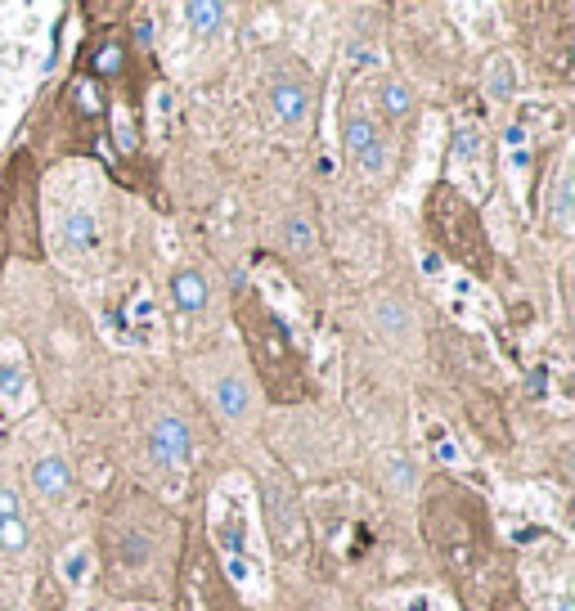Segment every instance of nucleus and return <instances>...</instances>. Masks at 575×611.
<instances>
[{
	"label": "nucleus",
	"mask_w": 575,
	"mask_h": 611,
	"mask_svg": "<svg viewBox=\"0 0 575 611\" xmlns=\"http://www.w3.org/2000/svg\"><path fill=\"white\" fill-rule=\"evenodd\" d=\"M32 490L45 499H64L72 490V463L64 454H45L32 463Z\"/></svg>",
	"instance_id": "1a4fd4ad"
},
{
	"label": "nucleus",
	"mask_w": 575,
	"mask_h": 611,
	"mask_svg": "<svg viewBox=\"0 0 575 611\" xmlns=\"http://www.w3.org/2000/svg\"><path fill=\"white\" fill-rule=\"evenodd\" d=\"M377 319H382V328H387V333H405V328H409V310L396 297H382L377 302Z\"/></svg>",
	"instance_id": "aec40b11"
},
{
	"label": "nucleus",
	"mask_w": 575,
	"mask_h": 611,
	"mask_svg": "<svg viewBox=\"0 0 575 611\" xmlns=\"http://www.w3.org/2000/svg\"><path fill=\"white\" fill-rule=\"evenodd\" d=\"M122 68H126L122 41H104L100 50H94V72H100V77H122Z\"/></svg>",
	"instance_id": "6ab92c4d"
},
{
	"label": "nucleus",
	"mask_w": 575,
	"mask_h": 611,
	"mask_svg": "<svg viewBox=\"0 0 575 611\" xmlns=\"http://www.w3.org/2000/svg\"><path fill=\"white\" fill-rule=\"evenodd\" d=\"M283 244L293 248V252H311V248H315V225H311L306 216H288V225H283Z\"/></svg>",
	"instance_id": "a211bd4d"
},
{
	"label": "nucleus",
	"mask_w": 575,
	"mask_h": 611,
	"mask_svg": "<svg viewBox=\"0 0 575 611\" xmlns=\"http://www.w3.org/2000/svg\"><path fill=\"white\" fill-rule=\"evenodd\" d=\"M234 310H238V328H244V342H248V355H252V369H257L266 396L274 405L306 400L311 383H306V364H302L293 333H288L283 319L257 293H248L244 279H234Z\"/></svg>",
	"instance_id": "f257e3e1"
},
{
	"label": "nucleus",
	"mask_w": 575,
	"mask_h": 611,
	"mask_svg": "<svg viewBox=\"0 0 575 611\" xmlns=\"http://www.w3.org/2000/svg\"><path fill=\"white\" fill-rule=\"evenodd\" d=\"M171 302H176V310H184V315L203 310V306H207V284H203V274H199V270H176V274H171Z\"/></svg>",
	"instance_id": "9b49d317"
},
{
	"label": "nucleus",
	"mask_w": 575,
	"mask_h": 611,
	"mask_svg": "<svg viewBox=\"0 0 575 611\" xmlns=\"http://www.w3.org/2000/svg\"><path fill=\"white\" fill-rule=\"evenodd\" d=\"M377 104H382V117H387V122L396 126V122L409 117L414 95H409V86H405V81H382V86H377Z\"/></svg>",
	"instance_id": "ddd939ff"
},
{
	"label": "nucleus",
	"mask_w": 575,
	"mask_h": 611,
	"mask_svg": "<svg viewBox=\"0 0 575 611\" xmlns=\"http://www.w3.org/2000/svg\"><path fill=\"white\" fill-rule=\"evenodd\" d=\"M104 548L117 572H144L158 557V531L149 522H139V517L117 512L113 522H104Z\"/></svg>",
	"instance_id": "20e7f679"
},
{
	"label": "nucleus",
	"mask_w": 575,
	"mask_h": 611,
	"mask_svg": "<svg viewBox=\"0 0 575 611\" xmlns=\"http://www.w3.org/2000/svg\"><path fill=\"white\" fill-rule=\"evenodd\" d=\"M553 611H571V598H557V602H553Z\"/></svg>",
	"instance_id": "a878e982"
},
{
	"label": "nucleus",
	"mask_w": 575,
	"mask_h": 611,
	"mask_svg": "<svg viewBox=\"0 0 575 611\" xmlns=\"http://www.w3.org/2000/svg\"><path fill=\"white\" fill-rule=\"evenodd\" d=\"M117 145H122V149H126V154H131V149H135V131H131V122H126V117H122V113H117Z\"/></svg>",
	"instance_id": "b1692460"
},
{
	"label": "nucleus",
	"mask_w": 575,
	"mask_h": 611,
	"mask_svg": "<svg viewBox=\"0 0 575 611\" xmlns=\"http://www.w3.org/2000/svg\"><path fill=\"white\" fill-rule=\"evenodd\" d=\"M261 508H266V522H270V540L279 553L297 557L306 548V522H302V508H297V495L293 486L283 482H266L261 490Z\"/></svg>",
	"instance_id": "39448f33"
},
{
	"label": "nucleus",
	"mask_w": 575,
	"mask_h": 611,
	"mask_svg": "<svg viewBox=\"0 0 575 611\" xmlns=\"http://www.w3.org/2000/svg\"><path fill=\"white\" fill-rule=\"evenodd\" d=\"M225 589H221V567L212 562L207 544L199 535H189L184 562L176 572V611H221L225 607Z\"/></svg>",
	"instance_id": "7ed1b4c3"
},
{
	"label": "nucleus",
	"mask_w": 575,
	"mask_h": 611,
	"mask_svg": "<svg viewBox=\"0 0 575 611\" xmlns=\"http://www.w3.org/2000/svg\"><path fill=\"white\" fill-rule=\"evenodd\" d=\"M144 450H149V459L158 463V467H184L189 463V450H194V437H189V422L184 418H176V414H162V418H154V428H149V437H144Z\"/></svg>",
	"instance_id": "0eeeda50"
},
{
	"label": "nucleus",
	"mask_w": 575,
	"mask_h": 611,
	"mask_svg": "<svg viewBox=\"0 0 575 611\" xmlns=\"http://www.w3.org/2000/svg\"><path fill=\"white\" fill-rule=\"evenodd\" d=\"M184 19L199 36H216L221 23H225V5H207V0H189L184 5Z\"/></svg>",
	"instance_id": "4468645a"
},
{
	"label": "nucleus",
	"mask_w": 575,
	"mask_h": 611,
	"mask_svg": "<svg viewBox=\"0 0 575 611\" xmlns=\"http://www.w3.org/2000/svg\"><path fill=\"white\" fill-rule=\"evenodd\" d=\"M0 396H5V400L23 396V369L19 364H0Z\"/></svg>",
	"instance_id": "4be33fe9"
},
{
	"label": "nucleus",
	"mask_w": 575,
	"mask_h": 611,
	"mask_svg": "<svg viewBox=\"0 0 575 611\" xmlns=\"http://www.w3.org/2000/svg\"><path fill=\"white\" fill-rule=\"evenodd\" d=\"M270 109H274V117H279L288 131L306 126V117H311V86H306L297 72H279V77L270 81Z\"/></svg>",
	"instance_id": "6e6552de"
},
{
	"label": "nucleus",
	"mask_w": 575,
	"mask_h": 611,
	"mask_svg": "<svg viewBox=\"0 0 575 611\" xmlns=\"http://www.w3.org/2000/svg\"><path fill=\"white\" fill-rule=\"evenodd\" d=\"M81 576H86V548H81L77 557L64 562V580H68V585H81Z\"/></svg>",
	"instance_id": "5701e85b"
},
{
	"label": "nucleus",
	"mask_w": 575,
	"mask_h": 611,
	"mask_svg": "<svg viewBox=\"0 0 575 611\" xmlns=\"http://www.w3.org/2000/svg\"><path fill=\"white\" fill-rule=\"evenodd\" d=\"M135 41H139V45H154V19H149V14L135 19Z\"/></svg>",
	"instance_id": "393cba45"
},
{
	"label": "nucleus",
	"mask_w": 575,
	"mask_h": 611,
	"mask_svg": "<svg viewBox=\"0 0 575 611\" xmlns=\"http://www.w3.org/2000/svg\"><path fill=\"white\" fill-rule=\"evenodd\" d=\"M0 548L5 553H19L27 548V522H23V503L14 490L0 486Z\"/></svg>",
	"instance_id": "9d476101"
},
{
	"label": "nucleus",
	"mask_w": 575,
	"mask_h": 611,
	"mask_svg": "<svg viewBox=\"0 0 575 611\" xmlns=\"http://www.w3.org/2000/svg\"><path fill=\"white\" fill-rule=\"evenodd\" d=\"M64 239H68L72 252H90L94 244H100V220H94V212H86V207L68 212L64 216Z\"/></svg>",
	"instance_id": "f8f14e48"
},
{
	"label": "nucleus",
	"mask_w": 575,
	"mask_h": 611,
	"mask_svg": "<svg viewBox=\"0 0 575 611\" xmlns=\"http://www.w3.org/2000/svg\"><path fill=\"white\" fill-rule=\"evenodd\" d=\"M512 90H517V77H512V64L499 55L491 59V77H486V95L491 100H512Z\"/></svg>",
	"instance_id": "dca6fc26"
},
{
	"label": "nucleus",
	"mask_w": 575,
	"mask_h": 611,
	"mask_svg": "<svg viewBox=\"0 0 575 611\" xmlns=\"http://www.w3.org/2000/svg\"><path fill=\"white\" fill-rule=\"evenodd\" d=\"M549 220H553L557 229H571V171H562V176H557V184H553V207H549Z\"/></svg>",
	"instance_id": "f3484780"
},
{
	"label": "nucleus",
	"mask_w": 575,
	"mask_h": 611,
	"mask_svg": "<svg viewBox=\"0 0 575 611\" xmlns=\"http://www.w3.org/2000/svg\"><path fill=\"white\" fill-rule=\"evenodd\" d=\"M342 149H347V158L364 176H382L392 167V145H387V135L377 131V122L369 113H347V122H342Z\"/></svg>",
	"instance_id": "423d86ee"
},
{
	"label": "nucleus",
	"mask_w": 575,
	"mask_h": 611,
	"mask_svg": "<svg viewBox=\"0 0 575 611\" xmlns=\"http://www.w3.org/2000/svg\"><path fill=\"white\" fill-rule=\"evenodd\" d=\"M216 400H221V414L225 418H244L248 414V383L229 373V378L216 383Z\"/></svg>",
	"instance_id": "2eb2a0df"
},
{
	"label": "nucleus",
	"mask_w": 575,
	"mask_h": 611,
	"mask_svg": "<svg viewBox=\"0 0 575 611\" xmlns=\"http://www.w3.org/2000/svg\"><path fill=\"white\" fill-rule=\"evenodd\" d=\"M476 154H482V131H476V126L467 122V126L454 131V158L463 162V158H476Z\"/></svg>",
	"instance_id": "412c9836"
},
{
	"label": "nucleus",
	"mask_w": 575,
	"mask_h": 611,
	"mask_svg": "<svg viewBox=\"0 0 575 611\" xmlns=\"http://www.w3.org/2000/svg\"><path fill=\"white\" fill-rule=\"evenodd\" d=\"M427 234H431V244H437L446 257H454L459 265L476 270V274H491L495 265V252H491V234L482 225V212L472 207L467 194H459L454 184H431V194H427Z\"/></svg>",
	"instance_id": "f03ea898"
}]
</instances>
